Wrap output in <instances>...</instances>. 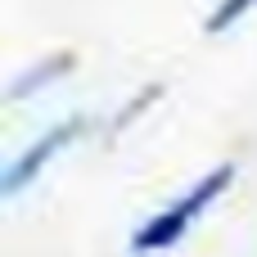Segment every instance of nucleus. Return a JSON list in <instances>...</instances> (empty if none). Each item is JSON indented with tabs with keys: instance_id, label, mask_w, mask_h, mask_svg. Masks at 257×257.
<instances>
[{
	"instance_id": "7ed1b4c3",
	"label": "nucleus",
	"mask_w": 257,
	"mask_h": 257,
	"mask_svg": "<svg viewBox=\"0 0 257 257\" xmlns=\"http://www.w3.org/2000/svg\"><path fill=\"white\" fill-rule=\"evenodd\" d=\"M253 9H257V0H221V5L208 14L203 27H208V32H230V27H235L239 18H248Z\"/></svg>"
},
{
	"instance_id": "20e7f679",
	"label": "nucleus",
	"mask_w": 257,
	"mask_h": 257,
	"mask_svg": "<svg viewBox=\"0 0 257 257\" xmlns=\"http://www.w3.org/2000/svg\"><path fill=\"white\" fill-rule=\"evenodd\" d=\"M68 68H72V54H54L50 63H41V68H36L32 77H23V81H18V86L9 90V99H23L27 90H41V81H50L54 72H68Z\"/></svg>"
},
{
	"instance_id": "f03ea898",
	"label": "nucleus",
	"mask_w": 257,
	"mask_h": 257,
	"mask_svg": "<svg viewBox=\"0 0 257 257\" xmlns=\"http://www.w3.org/2000/svg\"><path fill=\"white\" fill-rule=\"evenodd\" d=\"M86 126H90L86 117H63L59 126H50L36 145H27V149L18 154V163H9V172H5V181H0V190H5V194H18L23 185H32V181L50 167V158H54L59 149H68L72 140H81V136H86Z\"/></svg>"
},
{
	"instance_id": "f257e3e1",
	"label": "nucleus",
	"mask_w": 257,
	"mask_h": 257,
	"mask_svg": "<svg viewBox=\"0 0 257 257\" xmlns=\"http://www.w3.org/2000/svg\"><path fill=\"white\" fill-rule=\"evenodd\" d=\"M230 181H235V163H221V167H212L199 185H190L176 203H167L154 221H145L136 235H131V253H163V248H172V244H181L185 235H190V226L230 190Z\"/></svg>"
}]
</instances>
